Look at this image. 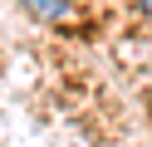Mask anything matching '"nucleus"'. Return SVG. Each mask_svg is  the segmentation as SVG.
<instances>
[{
    "mask_svg": "<svg viewBox=\"0 0 152 147\" xmlns=\"http://www.w3.org/2000/svg\"><path fill=\"white\" fill-rule=\"evenodd\" d=\"M25 10H30L34 20H64L69 15V5H64V0H20Z\"/></svg>",
    "mask_w": 152,
    "mask_h": 147,
    "instance_id": "f257e3e1",
    "label": "nucleus"
}]
</instances>
